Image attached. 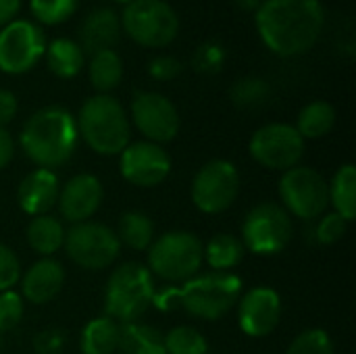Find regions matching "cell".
Returning a JSON list of instances; mask_svg holds the SVG:
<instances>
[{
    "mask_svg": "<svg viewBox=\"0 0 356 354\" xmlns=\"http://www.w3.org/2000/svg\"><path fill=\"white\" fill-rule=\"evenodd\" d=\"M102 198H104V190L100 179L90 173H79L60 188L56 204L60 217L71 225H77L90 221V217L98 211Z\"/></svg>",
    "mask_w": 356,
    "mask_h": 354,
    "instance_id": "cell-17",
    "label": "cell"
},
{
    "mask_svg": "<svg viewBox=\"0 0 356 354\" xmlns=\"http://www.w3.org/2000/svg\"><path fill=\"white\" fill-rule=\"evenodd\" d=\"M240 294L242 280L236 273L211 271L194 275L181 286H169L156 292L152 305L161 311L181 309L196 319L217 321L238 305Z\"/></svg>",
    "mask_w": 356,
    "mask_h": 354,
    "instance_id": "cell-2",
    "label": "cell"
},
{
    "mask_svg": "<svg viewBox=\"0 0 356 354\" xmlns=\"http://www.w3.org/2000/svg\"><path fill=\"white\" fill-rule=\"evenodd\" d=\"M46 50L40 25L17 19L0 29V71L19 75L29 71Z\"/></svg>",
    "mask_w": 356,
    "mask_h": 354,
    "instance_id": "cell-13",
    "label": "cell"
},
{
    "mask_svg": "<svg viewBox=\"0 0 356 354\" xmlns=\"http://www.w3.org/2000/svg\"><path fill=\"white\" fill-rule=\"evenodd\" d=\"M44 54H46L48 69L56 77H63V79L75 77L83 69V63H86V52L81 50V46L77 42H73L69 38L52 40L46 46Z\"/></svg>",
    "mask_w": 356,
    "mask_h": 354,
    "instance_id": "cell-22",
    "label": "cell"
},
{
    "mask_svg": "<svg viewBox=\"0 0 356 354\" xmlns=\"http://www.w3.org/2000/svg\"><path fill=\"white\" fill-rule=\"evenodd\" d=\"M119 169L127 184L136 188H154L169 177L171 156L161 144L140 140L125 146L119 159Z\"/></svg>",
    "mask_w": 356,
    "mask_h": 354,
    "instance_id": "cell-15",
    "label": "cell"
},
{
    "mask_svg": "<svg viewBox=\"0 0 356 354\" xmlns=\"http://www.w3.org/2000/svg\"><path fill=\"white\" fill-rule=\"evenodd\" d=\"M121 354H167L165 336L146 323H123L119 330V348Z\"/></svg>",
    "mask_w": 356,
    "mask_h": 354,
    "instance_id": "cell-21",
    "label": "cell"
},
{
    "mask_svg": "<svg viewBox=\"0 0 356 354\" xmlns=\"http://www.w3.org/2000/svg\"><path fill=\"white\" fill-rule=\"evenodd\" d=\"M121 35V19L113 8L98 6L94 8L81 25V50L96 54L102 50H113Z\"/></svg>",
    "mask_w": 356,
    "mask_h": 354,
    "instance_id": "cell-20",
    "label": "cell"
},
{
    "mask_svg": "<svg viewBox=\"0 0 356 354\" xmlns=\"http://www.w3.org/2000/svg\"><path fill=\"white\" fill-rule=\"evenodd\" d=\"M79 138L102 156H115L125 150L131 138V127L123 104L111 94L88 98L75 119Z\"/></svg>",
    "mask_w": 356,
    "mask_h": 354,
    "instance_id": "cell-4",
    "label": "cell"
},
{
    "mask_svg": "<svg viewBox=\"0 0 356 354\" xmlns=\"http://www.w3.org/2000/svg\"><path fill=\"white\" fill-rule=\"evenodd\" d=\"M131 121L138 131L154 144L171 142L179 131L175 104L156 92H138L131 100Z\"/></svg>",
    "mask_w": 356,
    "mask_h": 354,
    "instance_id": "cell-14",
    "label": "cell"
},
{
    "mask_svg": "<svg viewBox=\"0 0 356 354\" xmlns=\"http://www.w3.org/2000/svg\"><path fill=\"white\" fill-rule=\"evenodd\" d=\"M121 325L111 317H96L81 330L79 348L83 354H115L119 348Z\"/></svg>",
    "mask_w": 356,
    "mask_h": 354,
    "instance_id": "cell-24",
    "label": "cell"
},
{
    "mask_svg": "<svg viewBox=\"0 0 356 354\" xmlns=\"http://www.w3.org/2000/svg\"><path fill=\"white\" fill-rule=\"evenodd\" d=\"M79 142L75 117L63 106H44L23 125L19 144L25 156L38 169H56L65 165Z\"/></svg>",
    "mask_w": 356,
    "mask_h": 354,
    "instance_id": "cell-3",
    "label": "cell"
},
{
    "mask_svg": "<svg viewBox=\"0 0 356 354\" xmlns=\"http://www.w3.org/2000/svg\"><path fill=\"white\" fill-rule=\"evenodd\" d=\"M29 8L40 23L56 25L75 13L77 0H29Z\"/></svg>",
    "mask_w": 356,
    "mask_h": 354,
    "instance_id": "cell-32",
    "label": "cell"
},
{
    "mask_svg": "<svg viewBox=\"0 0 356 354\" xmlns=\"http://www.w3.org/2000/svg\"><path fill=\"white\" fill-rule=\"evenodd\" d=\"M119 242L131 250H148L154 242V223L146 213L127 211L119 219V230L115 232Z\"/></svg>",
    "mask_w": 356,
    "mask_h": 354,
    "instance_id": "cell-28",
    "label": "cell"
},
{
    "mask_svg": "<svg viewBox=\"0 0 356 354\" xmlns=\"http://www.w3.org/2000/svg\"><path fill=\"white\" fill-rule=\"evenodd\" d=\"M246 248L240 238L232 234H217L204 246V261L213 271L227 273L242 263Z\"/></svg>",
    "mask_w": 356,
    "mask_h": 354,
    "instance_id": "cell-26",
    "label": "cell"
},
{
    "mask_svg": "<svg viewBox=\"0 0 356 354\" xmlns=\"http://www.w3.org/2000/svg\"><path fill=\"white\" fill-rule=\"evenodd\" d=\"M325 25L319 0H263L257 8V29L265 46L280 56L311 50Z\"/></svg>",
    "mask_w": 356,
    "mask_h": 354,
    "instance_id": "cell-1",
    "label": "cell"
},
{
    "mask_svg": "<svg viewBox=\"0 0 356 354\" xmlns=\"http://www.w3.org/2000/svg\"><path fill=\"white\" fill-rule=\"evenodd\" d=\"M240 194V173L234 163L213 159L204 163L192 179V202L207 215L227 211Z\"/></svg>",
    "mask_w": 356,
    "mask_h": 354,
    "instance_id": "cell-11",
    "label": "cell"
},
{
    "mask_svg": "<svg viewBox=\"0 0 356 354\" xmlns=\"http://www.w3.org/2000/svg\"><path fill=\"white\" fill-rule=\"evenodd\" d=\"M154 294L156 286L148 267L131 261L123 263L111 273L104 288L106 317L119 325L134 323L152 307Z\"/></svg>",
    "mask_w": 356,
    "mask_h": 354,
    "instance_id": "cell-5",
    "label": "cell"
},
{
    "mask_svg": "<svg viewBox=\"0 0 356 354\" xmlns=\"http://www.w3.org/2000/svg\"><path fill=\"white\" fill-rule=\"evenodd\" d=\"M115 2H121V4H127V2H131V0H115Z\"/></svg>",
    "mask_w": 356,
    "mask_h": 354,
    "instance_id": "cell-44",
    "label": "cell"
},
{
    "mask_svg": "<svg viewBox=\"0 0 356 354\" xmlns=\"http://www.w3.org/2000/svg\"><path fill=\"white\" fill-rule=\"evenodd\" d=\"M27 244L42 257H52L65 242V227L52 215H38L27 225Z\"/></svg>",
    "mask_w": 356,
    "mask_h": 354,
    "instance_id": "cell-25",
    "label": "cell"
},
{
    "mask_svg": "<svg viewBox=\"0 0 356 354\" xmlns=\"http://www.w3.org/2000/svg\"><path fill=\"white\" fill-rule=\"evenodd\" d=\"M280 198L288 215L302 221H313L325 215L330 207L325 177L307 165H296L284 171L280 179Z\"/></svg>",
    "mask_w": 356,
    "mask_h": 354,
    "instance_id": "cell-8",
    "label": "cell"
},
{
    "mask_svg": "<svg viewBox=\"0 0 356 354\" xmlns=\"http://www.w3.org/2000/svg\"><path fill=\"white\" fill-rule=\"evenodd\" d=\"M286 354H334V342L325 330H307L294 338Z\"/></svg>",
    "mask_w": 356,
    "mask_h": 354,
    "instance_id": "cell-33",
    "label": "cell"
},
{
    "mask_svg": "<svg viewBox=\"0 0 356 354\" xmlns=\"http://www.w3.org/2000/svg\"><path fill=\"white\" fill-rule=\"evenodd\" d=\"M35 354H60L65 351V334L60 330H44L33 338Z\"/></svg>",
    "mask_w": 356,
    "mask_h": 354,
    "instance_id": "cell-38",
    "label": "cell"
},
{
    "mask_svg": "<svg viewBox=\"0 0 356 354\" xmlns=\"http://www.w3.org/2000/svg\"><path fill=\"white\" fill-rule=\"evenodd\" d=\"M17 98L10 90H0V127H6L17 115Z\"/></svg>",
    "mask_w": 356,
    "mask_h": 354,
    "instance_id": "cell-40",
    "label": "cell"
},
{
    "mask_svg": "<svg viewBox=\"0 0 356 354\" xmlns=\"http://www.w3.org/2000/svg\"><path fill=\"white\" fill-rule=\"evenodd\" d=\"M336 125V108L325 100H315L307 104L296 121V131L302 140H317L327 136Z\"/></svg>",
    "mask_w": 356,
    "mask_h": 354,
    "instance_id": "cell-27",
    "label": "cell"
},
{
    "mask_svg": "<svg viewBox=\"0 0 356 354\" xmlns=\"http://www.w3.org/2000/svg\"><path fill=\"white\" fill-rule=\"evenodd\" d=\"M121 25L136 44L146 48L169 46L179 31V19L165 0L127 2Z\"/></svg>",
    "mask_w": 356,
    "mask_h": 354,
    "instance_id": "cell-7",
    "label": "cell"
},
{
    "mask_svg": "<svg viewBox=\"0 0 356 354\" xmlns=\"http://www.w3.org/2000/svg\"><path fill=\"white\" fill-rule=\"evenodd\" d=\"M21 0H0V29L15 21V15L19 13Z\"/></svg>",
    "mask_w": 356,
    "mask_h": 354,
    "instance_id": "cell-42",
    "label": "cell"
},
{
    "mask_svg": "<svg viewBox=\"0 0 356 354\" xmlns=\"http://www.w3.org/2000/svg\"><path fill=\"white\" fill-rule=\"evenodd\" d=\"M60 192V184L54 171L50 169H33L27 173L17 190V200L19 207L31 215H48V211L56 204Z\"/></svg>",
    "mask_w": 356,
    "mask_h": 354,
    "instance_id": "cell-18",
    "label": "cell"
},
{
    "mask_svg": "<svg viewBox=\"0 0 356 354\" xmlns=\"http://www.w3.org/2000/svg\"><path fill=\"white\" fill-rule=\"evenodd\" d=\"M21 280V263L17 255L0 242V292L13 290V286Z\"/></svg>",
    "mask_w": 356,
    "mask_h": 354,
    "instance_id": "cell-37",
    "label": "cell"
},
{
    "mask_svg": "<svg viewBox=\"0 0 356 354\" xmlns=\"http://www.w3.org/2000/svg\"><path fill=\"white\" fill-rule=\"evenodd\" d=\"M0 348H2V340H0Z\"/></svg>",
    "mask_w": 356,
    "mask_h": 354,
    "instance_id": "cell-45",
    "label": "cell"
},
{
    "mask_svg": "<svg viewBox=\"0 0 356 354\" xmlns=\"http://www.w3.org/2000/svg\"><path fill=\"white\" fill-rule=\"evenodd\" d=\"M282 319V298L273 288L259 286L238 300V325L250 338L273 334Z\"/></svg>",
    "mask_w": 356,
    "mask_h": 354,
    "instance_id": "cell-16",
    "label": "cell"
},
{
    "mask_svg": "<svg viewBox=\"0 0 356 354\" xmlns=\"http://www.w3.org/2000/svg\"><path fill=\"white\" fill-rule=\"evenodd\" d=\"M238 6H242L244 10H257L259 6H261V2L263 0H234Z\"/></svg>",
    "mask_w": 356,
    "mask_h": 354,
    "instance_id": "cell-43",
    "label": "cell"
},
{
    "mask_svg": "<svg viewBox=\"0 0 356 354\" xmlns=\"http://www.w3.org/2000/svg\"><path fill=\"white\" fill-rule=\"evenodd\" d=\"M123 77V61L115 50H102L90 58V81L100 94H108Z\"/></svg>",
    "mask_w": 356,
    "mask_h": 354,
    "instance_id": "cell-29",
    "label": "cell"
},
{
    "mask_svg": "<svg viewBox=\"0 0 356 354\" xmlns=\"http://www.w3.org/2000/svg\"><path fill=\"white\" fill-rule=\"evenodd\" d=\"M294 227L288 211L275 202H261L248 211L242 223V244L246 250L269 257L282 252L292 240Z\"/></svg>",
    "mask_w": 356,
    "mask_h": 354,
    "instance_id": "cell-9",
    "label": "cell"
},
{
    "mask_svg": "<svg viewBox=\"0 0 356 354\" xmlns=\"http://www.w3.org/2000/svg\"><path fill=\"white\" fill-rule=\"evenodd\" d=\"M327 196L330 204L334 207V213H338L344 221H355L356 217V169L355 165L346 163L342 165L332 182L327 184Z\"/></svg>",
    "mask_w": 356,
    "mask_h": 354,
    "instance_id": "cell-23",
    "label": "cell"
},
{
    "mask_svg": "<svg viewBox=\"0 0 356 354\" xmlns=\"http://www.w3.org/2000/svg\"><path fill=\"white\" fill-rule=\"evenodd\" d=\"M13 154H15L13 136L6 131V127H0V171L13 161Z\"/></svg>",
    "mask_w": 356,
    "mask_h": 354,
    "instance_id": "cell-41",
    "label": "cell"
},
{
    "mask_svg": "<svg viewBox=\"0 0 356 354\" xmlns=\"http://www.w3.org/2000/svg\"><path fill=\"white\" fill-rule=\"evenodd\" d=\"M148 73L159 81H169L181 73V63L175 56H156L150 61Z\"/></svg>",
    "mask_w": 356,
    "mask_h": 354,
    "instance_id": "cell-39",
    "label": "cell"
},
{
    "mask_svg": "<svg viewBox=\"0 0 356 354\" xmlns=\"http://www.w3.org/2000/svg\"><path fill=\"white\" fill-rule=\"evenodd\" d=\"M63 284H65L63 265L50 257H44L25 271L21 280L23 298L31 305H46L56 298V294L63 290Z\"/></svg>",
    "mask_w": 356,
    "mask_h": 354,
    "instance_id": "cell-19",
    "label": "cell"
},
{
    "mask_svg": "<svg viewBox=\"0 0 356 354\" xmlns=\"http://www.w3.org/2000/svg\"><path fill=\"white\" fill-rule=\"evenodd\" d=\"M250 156L273 171H288L296 167L305 154V140L294 125L269 123L259 127L248 144Z\"/></svg>",
    "mask_w": 356,
    "mask_h": 354,
    "instance_id": "cell-12",
    "label": "cell"
},
{
    "mask_svg": "<svg viewBox=\"0 0 356 354\" xmlns=\"http://www.w3.org/2000/svg\"><path fill=\"white\" fill-rule=\"evenodd\" d=\"M204 263V244L196 234L169 232L148 248V271L169 284H184L198 275Z\"/></svg>",
    "mask_w": 356,
    "mask_h": 354,
    "instance_id": "cell-6",
    "label": "cell"
},
{
    "mask_svg": "<svg viewBox=\"0 0 356 354\" xmlns=\"http://www.w3.org/2000/svg\"><path fill=\"white\" fill-rule=\"evenodd\" d=\"M23 296L13 292V290H4L0 292V334L10 332L19 325L21 317H23Z\"/></svg>",
    "mask_w": 356,
    "mask_h": 354,
    "instance_id": "cell-35",
    "label": "cell"
},
{
    "mask_svg": "<svg viewBox=\"0 0 356 354\" xmlns=\"http://www.w3.org/2000/svg\"><path fill=\"white\" fill-rule=\"evenodd\" d=\"M348 221H344L338 213L321 215L315 225V240L319 244H336L344 238Z\"/></svg>",
    "mask_w": 356,
    "mask_h": 354,
    "instance_id": "cell-36",
    "label": "cell"
},
{
    "mask_svg": "<svg viewBox=\"0 0 356 354\" xmlns=\"http://www.w3.org/2000/svg\"><path fill=\"white\" fill-rule=\"evenodd\" d=\"M165 351L167 354H209V342L196 328L179 325L165 334Z\"/></svg>",
    "mask_w": 356,
    "mask_h": 354,
    "instance_id": "cell-31",
    "label": "cell"
},
{
    "mask_svg": "<svg viewBox=\"0 0 356 354\" xmlns=\"http://www.w3.org/2000/svg\"><path fill=\"white\" fill-rule=\"evenodd\" d=\"M192 65L198 73L204 75L219 73L225 65V48L217 42H204L196 48Z\"/></svg>",
    "mask_w": 356,
    "mask_h": 354,
    "instance_id": "cell-34",
    "label": "cell"
},
{
    "mask_svg": "<svg viewBox=\"0 0 356 354\" xmlns=\"http://www.w3.org/2000/svg\"><path fill=\"white\" fill-rule=\"evenodd\" d=\"M63 246L67 257L77 267L88 271H102L111 267L121 250L117 234L111 227L94 221L71 225V230L65 232Z\"/></svg>",
    "mask_w": 356,
    "mask_h": 354,
    "instance_id": "cell-10",
    "label": "cell"
},
{
    "mask_svg": "<svg viewBox=\"0 0 356 354\" xmlns=\"http://www.w3.org/2000/svg\"><path fill=\"white\" fill-rule=\"evenodd\" d=\"M229 96L240 108H259L271 98V86L261 77H244L232 86Z\"/></svg>",
    "mask_w": 356,
    "mask_h": 354,
    "instance_id": "cell-30",
    "label": "cell"
}]
</instances>
